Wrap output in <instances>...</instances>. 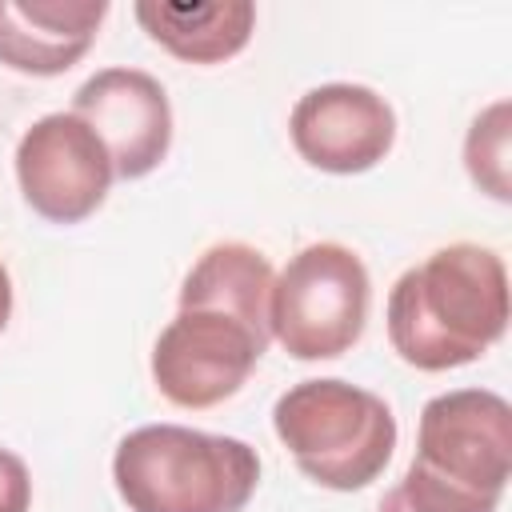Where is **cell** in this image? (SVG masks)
<instances>
[{
  "label": "cell",
  "mask_w": 512,
  "mask_h": 512,
  "mask_svg": "<svg viewBox=\"0 0 512 512\" xmlns=\"http://www.w3.org/2000/svg\"><path fill=\"white\" fill-rule=\"evenodd\" d=\"M272 264L244 240L212 244L184 276L176 316L152 344V384L176 408L232 400L272 344Z\"/></svg>",
  "instance_id": "obj_1"
},
{
  "label": "cell",
  "mask_w": 512,
  "mask_h": 512,
  "mask_svg": "<svg viewBox=\"0 0 512 512\" xmlns=\"http://www.w3.org/2000/svg\"><path fill=\"white\" fill-rule=\"evenodd\" d=\"M384 324L392 352L408 368H464L508 328V268L484 244H444L396 276Z\"/></svg>",
  "instance_id": "obj_2"
},
{
  "label": "cell",
  "mask_w": 512,
  "mask_h": 512,
  "mask_svg": "<svg viewBox=\"0 0 512 512\" xmlns=\"http://www.w3.org/2000/svg\"><path fill=\"white\" fill-rule=\"evenodd\" d=\"M508 476V400L492 388H452L420 408L416 452L392 492L408 512H496Z\"/></svg>",
  "instance_id": "obj_3"
},
{
  "label": "cell",
  "mask_w": 512,
  "mask_h": 512,
  "mask_svg": "<svg viewBox=\"0 0 512 512\" xmlns=\"http://www.w3.org/2000/svg\"><path fill=\"white\" fill-rule=\"evenodd\" d=\"M112 484L128 512H244L260 484V456L236 436L144 424L116 444Z\"/></svg>",
  "instance_id": "obj_4"
},
{
  "label": "cell",
  "mask_w": 512,
  "mask_h": 512,
  "mask_svg": "<svg viewBox=\"0 0 512 512\" xmlns=\"http://www.w3.org/2000/svg\"><path fill=\"white\" fill-rule=\"evenodd\" d=\"M272 432L296 468L328 492H360L396 452V416L384 396L340 376L300 380L272 404Z\"/></svg>",
  "instance_id": "obj_5"
},
{
  "label": "cell",
  "mask_w": 512,
  "mask_h": 512,
  "mask_svg": "<svg viewBox=\"0 0 512 512\" xmlns=\"http://www.w3.org/2000/svg\"><path fill=\"white\" fill-rule=\"evenodd\" d=\"M372 280L364 260L336 240H320L288 256L272 280L268 332L292 360H336L364 336Z\"/></svg>",
  "instance_id": "obj_6"
},
{
  "label": "cell",
  "mask_w": 512,
  "mask_h": 512,
  "mask_svg": "<svg viewBox=\"0 0 512 512\" xmlns=\"http://www.w3.org/2000/svg\"><path fill=\"white\" fill-rule=\"evenodd\" d=\"M16 184L24 204L48 224L88 220L116 180L104 140L76 112H48L16 140Z\"/></svg>",
  "instance_id": "obj_7"
},
{
  "label": "cell",
  "mask_w": 512,
  "mask_h": 512,
  "mask_svg": "<svg viewBox=\"0 0 512 512\" xmlns=\"http://www.w3.org/2000/svg\"><path fill=\"white\" fill-rule=\"evenodd\" d=\"M296 156L332 176H360L376 168L396 144V112L368 84H316L288 112Z\"/></svg>",
  "instance_id": "obj_8"
},
{
  "label": "cell",
  "mask_w": 512,
  "mask_h": 512,
  "mask_svg": "<svg viewBox=\"0 0 512 512\" xmlns=\"http://www.w3.org/2000/svg\"><path fill=\"white\" fill-rule=\"evenodd\" d=\"M108 148L116 180L152 176L172 148V104L164 84L144 68H100L92 72L72 108Z\"/></svg>",
  "instance_id": "obj_9"
},
{
  "label": "cell",
  "mask_w": 512,
  "mask_h": 512,
  "mask_svg": "<svg viewBox=\"0 0 512 512\" xmlns=\"http://www.w3.org/2000/svg\"><path fill=\"white\" fill-rule=\"evenodd\" d=\"M104 16V0H0V64L20 76H60L88 56Z\"/></svg>",
  "instance_id": "obj_10"
},
{
  "label": "cell",
  "mask_w": 512,
  "mask_h": 512,
  "mask_svg": "<svg viewBox=\"0 0 512 512\" xmlns=\"http://www.w3.org/2000/svg\"><path fill=\"white\" fill-rule=\"evenodd\" d=\"M140 28L184 64H224L240 56L256 32V8L248 0L224 4H172L148 0L132 8Z\"/></svg>",
  "instance_id": "obj_11"
},
{
  "label": "cell",
  "mask_w": 512,
  "mask_h": 512,
  "mask_svg": "<svg viewBox=\"0 0 512 512\" xmlns=\"http://www.w3.org/2000/svg\"><path fill=\"white\" fill-rule=\"evenodd\" d=\"M508 116H512L508 100H496V104H488L472 120V128L464 136V168H468V180L484 196H492L500 204L512 200V168H508V160H512V148H508L512 124H508Z\"/></svg>",
  "instance_id": "obj_12"
},
{
  "label": "cell",
  "mask_w": 512,
  "mask_h": 512,
  "mask_svg": "<svg viewBox=\"0 0 512 512\" xmlns=\"http://www.w3.org/2000/svg\"><path fill=\"white\" fill-rule=\"evenodd\" d=\"M28 508H32V472L12 448H0V512H28Z\"/></svg>",
  "instance_id": "obj_13"
},
{
  "label": "cell",
  "mask_w": 512,
  "mask_h": 512,
  "mask_svg": "<svg viewBox=\"0 0 512 512\" xmlns=\"http://www.w3.org/2000/svg\"><path fill=\"white\" fill-rule=\"evenodd\" d=\"M8 320H12V276L0 260V332L8 328Z\"/></svg>",
  "instance_id": "obj_14"
}]
</instances>
